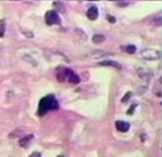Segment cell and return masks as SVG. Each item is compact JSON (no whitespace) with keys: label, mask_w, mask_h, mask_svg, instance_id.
Listing matches in <instances>:
<instances>
[{"label":"cell","mask_w":162,"mask_h":157,"mask_svg":"<svg viewBox=\"0 0 162 157\" xmlns=\"http://www.w3.org/2000/svg\"><path fill=\"white\" fill-rule=\"evenodd\" d=\"M59 104L57 101L56 97L53 94H49L47 96H44L41 99L38 104V115L44 116L49 111H53L58 109Z\"/></svg>","instance_id":"6da1fadb"},{"label":"cell","mask_w":162,"mask_h":157,"mask_svg":"<svg viewBox=\"0 0 162 157\" xmlns=\"http://www.w3.org/2000/svg\"><path fill=\"white\" fill-rule=\"evenodd\" d=\"M62 79H64L63 81H67L71 84H77L80 83V78L78 75H76L72 70L70 69H64L63 71H61L60 73L57 75V80L59 81H62Z\"/></svg>","instance_id":"7a4b0ae2"},{"label":"cell","mask_w":162,"mask_h":157,"mask_svg":"<svg viewBox=\"0 0 162 157\" xmlns=\"http://www.w3.org/2000/svg\"><path fill=\"white\" fill-rule=\"evenodd\" d=\"M45 23L48 25V26H52V25H59L61 23L60 17L58 16V13H57L55 10H50V11L46 12Z\"/></svg>","instance_id":"3957f363"},{"label":"cell","mask_w":162,"mask_h":157,"mask_svg":"<svg viewBox=\"0 0 162 157\" xmlns=\"http://www.w3.org/2000/svg\"><path fill=\"white\" fill-rule=\"evenodd\" d=\"M143 57L146 60H157L161 57V53L152 49H146L143 51Z\"/></svg>","instance_id":"277c9868"},{"label":"cell","mask_w":162,"mask_h":157,"mask_svg":"<svg viewBox=\"0 0 162 157\" xmlns=\"http://www.w3.org/2000/svg\"><path fill=\"white\" fill-rule=\"evenodd\" d=\"M137 74H138V76L139 77V78L143 79V80H149V79L151 78V77L153 76V73L150 71V70L143 69V68L138 69V71H137Z\"/></svg>","instance_id":"5b68a950"},{"label":"cell","mask_w":162,"mask_h":157,"mask_svg":"<svg viewBox=\"0 0 162 157\" xmlns=\"http://www.w3.org/2000/svg\"><path fill=\"white\" fill-rule=\"evenodd\" d=\"M86 16H88V18L89 20H91V21L96 20L97 17H98V10H97V7L96 6L89 7V9L86 11Z\"/></svg>","instance_id":"8992f818"},{"label":"cell","mask_w":162,"mask_h":157,"mask_svg":"<svg viewBox=\"0 0 162 157\" xmlns=\"http://www.w3.org/2000/svg\"><path fill=\"white\" fill-rule=\"evenodd\" d=\"M115 125H116V129L119 132H121V133H126L130 129V124L124 121H117Z\"/></svg>","instance_id":"52a82bcc"},{"label":"cell","mask_w":162,"mask_h":157,"mask_svg":"<svg viewBox=\"0 0 162 157\" xmlns=\"http://www.w3.org/2000/svg\"><path fill=\"white\" fill-rule=\"evenodd\" d=\"M99 65L101 66H109V67H114V68L120 70L122 68V66L119 63H117L115 61H102L99 63Z\"/></svg>","instance_id":"ba28073f"},{"label":"cell","mask_w":162,"mask_h":157,"mask_svg":"<svg viewBox=\"0 0 162 157\" xmlns=\"http://www.w3.org/2000/svg\"><path fill=\"white\" fill-rule=\"evenodd\" d=\"M32 138V134H30V136H25L24 138H22L21 141H19V144L22 146V147H27V146L29 145V143H30V141H31Z\"/></svg>","instance_id":"9c48e42d"},{"label":"cell","mask_w":162,"mask_h":157,"mask_svg":"<svg viewBox=\"0 0 162 157\" xmlns=\"http://www.w3.org/2000/svg\"><path fill=\"white\" fill-rule=\"evenodd\" d=\"M105 39H106L105 36H102V34H95V36H93V43H95V44L101 43V42H103Z\"/></svg>","instance_id":"30bf717a"},{"label":"cell","mask_w":162,"mask_h":157,"mask_svg":"<svg viewBox=\"0 0 162 157\" xmlns=\"http://www.w3.org/2000/svg\"><path fill=\"white\" fill-rule=\"evenodd\" d=\"M122 47H123L122 49L129 54H134L135 52H136V49H137L136 46L133 45V44H130V45H127V46H122Z\"/></svg>","instance_id":"8fae6325"},{"label":"cell","mask_w":162,"mask_h":157,"mask_svg":"<svg viewBox=\"0 0 162 157\" xmlns=\"http://www.w3.org/2000/svg\"><path fill=\"white\" fill-rule=\"evenodd\" d=\"M5 32V23L4 21H0V37L4 36Z\"/></svg>","instance_id":"7c38bea8"},{"label":"cell","mask_w":162,"mask_h":157,"mask_svg":"<svg viewBox=\"0 0 162 157\" xmlns=\"http://www.w3.org/2000/svg\"><path fill=\"white\" fill-rule=\"evenodd\" d=\"M131 96H132V93H131V91H129V93H127L125 94V96H124L123 98L121 99V101L123 102V103H126V102L130 99V97H131Z\"/></svg>","instance_id":"4fadbf2b"},{"label":"cell","mask_w":162,"mask_h":157,"mask_svg":"<svg viewBox=\"0 0 162 157\" xmlns=\"http://www.w3.org/2000/svg\"><path fill=\"white\" fill-rule=\"evenodd\" d=\"M136 107H137V104H133V105L130 107V109L128 110V112H127V114H128V115H132V114L134 113V109L136 108Z\"/></svg>","instance_id":"5bb4252c"},{"label":"cell","mask_w":162,"mask_h":157,"mask_svg":"<svg viewBox=\"0 0 162 157\" xmlns=\"http://www.w3.org/2000/svg\"><path fill=\"white\" fill-rule=\"evenodd\" d=\"M107 20H108V21L110 22L111 24H114V23H116V19L114 18V17L110 16V15H107Z\"/></svg>","instance_id":"9a60e30c"},{"label":"cell","mask_w":162,"mask_h":157,"mask_svg":"<svg viewBox=\"0 0 162 157\" xmlns=\"http://www.w3.org/2000/svg\"><path fill=\"white\" fill-rule=\"evenodd\" d=\"M29 157H41V155L39 152H32Z\"/></svg>","instance_id":"2e32d148"},{"label":"cell","mask_w":162,"mask_h":157,"mask_svg":"<svg viewBox=\"0 0 162 157\" xmlns=\"http://www.w3.org/2000/svg\"><path fill=\"white\" fill-rule=\"evenodd\" d=\"M117 5L120 7H124V6H127V5H129V3H127V2H118Z\"/></svg>","instance_id":"e0dca14e"},{"label":"cell","mask_w":162,"mask_h":157,"mask_svg":"<svg viewBox=\"0 0 162 157\" xmlns=\"http://www.w3.org/2000/svg\"><path fill=\"white\" fill-rule=\"evenodd\" d=\"M57 157H64L63 155H59V156H57Z\"/></svg>","instance_id":"ac0fdd59"}]
</instances>
